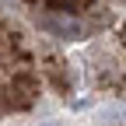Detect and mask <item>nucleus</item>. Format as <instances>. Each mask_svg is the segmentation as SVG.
<instances>
[{"label":"nucleus","mask_w":126,"mask_h":126,"mask_svg":"<svg viewBox=\"0 0 126 126\" xmlns=\"http://www.w3.org/2000/svg\"><path fill=\"white\" fill-rule=\"evenodd\" d=\"M39 126H63V123H56V119H49V123H39Z\"/></svg>","instance_id":"3"},{"label":"nucleus","mask_w":126,"mask_h":126,"mask_svg":"<svg viewBox=\"0 0 126 126\" xmlns=\"http://www.w3.org/2000/svg\"><path fill=\"white\" fill-rule=\"evenodd\" d=\"M53 32H60V35H81V25L77 21H49Z\"/></svg>","instance_id":"2"},{"label":"nucleus","mask_w":126,"mask_h":126,"mask_svg":"<svg viewBox=\"0 0 126 126\" xmlns=\"http://www.w3.org/2000/svg\"><path fill=\"white\" fill-rule=\"evenodd\" d=\"M32 91H35V81H28V77H25V81H18L14 88H7V98L14 94V105H18V109H25V105L32 102Z\"/></svg>","instance_id":"1"}]
</instances>
